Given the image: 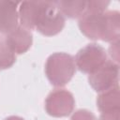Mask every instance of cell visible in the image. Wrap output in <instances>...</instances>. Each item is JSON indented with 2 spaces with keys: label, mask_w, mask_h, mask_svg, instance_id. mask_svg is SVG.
Wrapping results in <instances>:
<instances>
[{
  "label": "cell",
  "mask_w": 120,
  "mask_h": 120,
  "mask_svg": "<svg viewBox=\"0 0 120 120\" xmlns=\"http://www.w3.org/2000/svg\"><path fill=\"white\" fill-rule=\"evenodd\" d=\"M78 25L80 31L93 40L112 42L120 38V13L117 10L84 11L79 18Z\"/></svg>",
  "instance_id": "cell-1"
},
{
  "label": "cell",
  "mask_w": 120,
  "mask_h": 120,
  "mask_svg": "<svg viewBox=\"0 0 120 120\" xmlns=\"http://www.w3.org/2000/svg\"><path fill=\"white\" fill-rule=\"evenodd\" d=\"M45 75L55 87L65 86L76 72L74 57L67 52H53L45 63Z\"/></svg>",
  "instance_id": "cell-2"
},
{
  "label": "cell",
  "mask_w": 120,
  "mask_h": 120,
  "mask_svg": "<svg viewBox=\"0 0 120 120\" xmlns=\"http://www.w3.org/2000/svg\"><path fill=\"white\" fill-rule=\"evenodd\" d=\"M66 24V18L59 11L55 1H39L35 29L41 35L52 37L59 34Z\"/></svg>",
  "instance_id": "cell-3"
},
{
  "label": "cell",
  "mask_w": 120,
  "mask_h": 120,
  "mask_svg": "<svg viewBox=\"0 0 120 120\" xmlns=\"http://www.w3.org/2000/svg\"><path fill=\"white\" fill-rule=\"evenodd\" d=\"M107 60V52L98 43H89L85 45L74 57L76 68L86 74H90L99 68Z\"/></svg>",
  "instance_id": "cell-4"
},
{
  "label": "cell",
  "mask_w": 120,
  "mask_h": 120,
  "mask_svg": "<svg viewBox=\"0 0 120 120\" xmlns=\"http://www.w3.org/2000/svg\"><path fill=\"white\" fill-rule=\"evenodd\" d=\"M46 112L52 117H66L73 112L75 99L71 92L56 88L49 93L44 103Z\"/></svg>",
  "instance_id": "cell-5"
},
{
  "label": "cell",
  "mask_w": 120,
  "mask_h": 120,
  "mask_svg": "<svg viewBox=\"0 0 120 120\" xmlns=\"http://www.w3.org/2000/svg\"><path fill=\"white\" fill-rule=\"evenodd\" d=\"M118 80L119 65L112 60H107L99 68L88 74V82L98 93L115 86L118 84Z\"/></svg>",
  "instance_id": "cell-6"
},
{
  "label": "cell",
  "mask_w": 120,
  "mask_h": 120,
  "mask_svg": "<svg viewBox=\"0 0 120 120\" xmlns=\"http://www.w3.org/2000/svg\"><path fill=\"white\" fill-rule=\"evenodd\" d=\"M4 41L15 54H22L31 48L33 35L30 30L19 25L17 28L5 35Z\"/></svg>",
  "instance_id": "cell-7"
},
{
  "label": "cell",
  "mask_w": 120,
  "mask_h": 120,
  "mask_svg": "<svg viewBox=\"0 0 120 120\" xmlns=\"http://www.w3.org/2000/svg\"><path fill=\"white\" fill-rule=\"evenodd\" d=\"M18 4L13 1H0V33L7 35L19 26Z\"/></svg>",
  "instance_id": "cell-8"
},
{
  "label": "cell",
  "mask_w": 120,
  "mask_h": 120,
  "mask_svg": "<svg viewBox=\"0 0 120 120\" xmlns=\"http://www.w3.org/2000/svg\"><path fill=\"white\" fill-rule=\"evenodd\" d=\"M97 108L100 112L120 111L119 84L98 94L97 97Z\"/></svg>",
  "instance_id": "cell-9"
},
{
  "label": "cell",
  "mask_w": 120,
  "mask_h": 120,
  "mask_svg": "<svg viewBox=\"0 0 120 120\" xmlns=\"http://www.w3.org/2000/svg\"><path fill=\"white\" fill-rule=\"evenodd\" d=\"M39 1H23L20 3L18 13L21 26L30 31L35 29Z\"/></svg>",
  "instance_id": "cell-10"
},
{
  "label": "cell",
  "mask_w": 120,
  "mask_h": 120,
  "mask_svg": "<svg viewBox=\"0 0 120 120\" xmlns=\"http://www.w3.org/2000/svg\"><path fill=\"white\" fill-rule=\"evenodd\" d=\"M59 11L69 19L80 18L86 9V1H55Z\"/></svg>",
  "instance_id": "cell-11"
},
{
  "label": "cell",
  "mask_w": 120,
  "mask_h": 120,
  "mask_svg": "<svg viewBox=\"0 0 120 120\" xmlns=\"http://www.w3.org/2000/svg\"><path fill=\"white\" fill-rule=\"evenodd\" d=\"M16 62V54L6 45L4 39L0 40V70L11 68Z\"/></svg>",
  "instance_id": "cell-12"
},
{
  "label": "cell",
  "mask_w": 120,
  "mask_h": 120,
  "mask_svg": "<svg viewBox=\"0 0 120 120\" xmlns=\"http://www.w3.org/2000/svg\"><path fill=\"white\" fill-rule=\"evenodd\" d=\"M109 1H86V9L85 11L91 12H104L109 7Z\"/></svg>",
  "instance_id": "cell-13"
},
{
  "label": "cell",
  "mask_w": 120,
  "mask_h": 120,
  "mask_svg": "<svg viewBox=\"0 0 120 120\" xmlns=\"http://www.w3.org/2000/svg\"><path fill=\"white\" fill-rule=\"evenodd\" d=\"M70 120H97V117L89 110L79 109L72 113Z\"/></svg>",
  "instance_id": "cell-14"
},
{
  "label": "cell",
  "mask_w": 120,
  "mask_h": 120,
  "mask_svg": "<svg viewBox=\"0 0 120 120\" xmlns=\"http://www.w3.org/2000/svg\"><path fill=\"white\" fill-rule=\"evenodd\" d=\"M109 54L112 58V61L118 64L119 62V39L111 42L109 47Z\"/></svg>",
  "instance_id": "cell-15"
},
{
  "label": "cell",
  "mask_w": 120,
  "mask_h": 120,
  "mask_svg": "<svg viewBox=\"0 0 120 120\" xmlns=\"http://www.w3.org/2000/svg\"><path fill=\"white\" fill-rule=\"evenodd\" d=\"M120 111L110 112H100L98 120H119Z\"/></svg>",
  "instance_id": "cell-16"
},
{
  "label": "cell",
  "mask_w": 120,
  "mask_h": 120,
  "mask_svg": "<svg viewBox=\"0 0 120 120\" xmlns=\"http://www.w3.org/2000/svg\"><path fill=\"white\" fill-rule=\"evenodd\" d=\"M4 120H25L24 118L21 117V116H17V115H10L7 118H5Z\"/></svg>",
  "instance_id": "cell-17"
}]
</instances>
